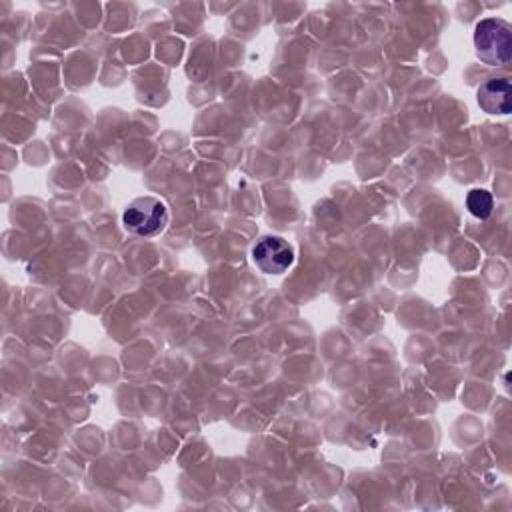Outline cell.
<instances>
[{"label":"cell","instance_id":"cell-4","mask_svg":"<svg viewBox=\"0 0 512 512\" xmlns=\"http://www.w3.org/2000/svg\"><path fill=\"white\" fill-rule=\"evenodd\" d=\"M478 106L486 114H510L512 110V88L508 78H488L476 92Z\"/></svg>","mask_w":512,"mask_h":512},{"label":"cell","instance_id":"cell-5","mask_svg":"<svg viewBox=\"0 0 512 512\" xmlns=\"http://www.w3.org/2000/svg\"><path fill=\"white\" fill-rule=\"evenodd\" d=\"M466 206L468 210L476 216V218H488L492 214V206H494V200H492V194L488 190H482V188H476V190H470L468 196H466Z\"/></svg>","mask_w":512,"mask_h":512},{"label":"cell","instance_id":"cell-3","mask_svg":"<svg viewBox=\"0 0 512 512\" xmlns=\"http://www.w3.org/2000/svg\"><path fill=\"white\" fill-rule=\"evenodd\" d=\"M252 260L264 274H282L294 262V248L280 236H262L252 248Z\"/></svg>","mask_w":512,"mask_h":512},{"label":"cell","instance_id":"cell-2","mask_svg":"<svg viewBox=\"0 0 512 512\" xmlns=\"http://www.w3.org/2000/svg\"><path fill=\"white\" fill-rule=\"evenodd\" d=\"M122 222L124 228L136 236H156L168 224V208L154 196H142L128 204Z\"/></svg>","mask_w":512,"mask_h":512},{"label":"cell","instance_id":"cell-1","mask_svg":"<svg viewBox=\"0 0 512 512\" xmlns=\"http://www.w3.org/2000/svg\"><path fill=\"white\" fill-rule=\"evenodd\" d=\"M478 58L488 66H504L512 58V28L502 18H484L474 28Z\"/></svg>","mask_w":512,"mask_h":512}]
</instances>
